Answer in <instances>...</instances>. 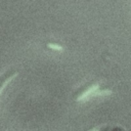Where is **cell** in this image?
Returning a JSON list of instances; mask_svg holds the SVG:
<instances>
[{
    "label": "cell",
    "instance_id": "cell-3",
    "mask_svg": "<svg viewBox=\"0 0 131 131\" xmlns=\"http://www.w3.org/2000/svg\"><path fill=\"white\" fill-rule=\"evenodd\" d=\"M47 47H48V48H51V49H53V50L62 51V47H61V46H59V45H57V44H52V43H49V44H47Z\"/></svg>",
    "mask_w": 131,
    "mask_h": 131
},
{
    "label": "cell",
    "instance_id": "cell-2",
    "mask_svg": "<svg viewBox=\"0 0 131 131\" xmlns=\"http://www.w3.org/2000/svg\"><path fill=\"white\" fill-rule=\"evenodd\" d=\"M16 76H17V73H14V74H12L11 76H9L7 79H5V80H4V81H3V82L0 84V94L2 93V91H3V89L6 87V85H7V84H8L10 81H12V80H13V79H14Z\"/></svg>",
    "mask_w": 131,
    "mask_h": 131
},
{
    "label": "cell",
    "instance_id": "cell-1",
    "mask_svg": "<svg viewBox=\"0 0 131 131\" xmlns=\"http://www.w3.org/2000/svg\"><path fill=\"white\" fill-rule=\"evenodd\" d=\"M98 88H99V85H98V84L92 85V86H91L90 88H88V89H87L85 92H83V93H82V94H81V95H80V96L77 98V100H82V99H84V98L88 97L90 94H92V93H93L95 90H97Z\"/></svg>",
    "mask_w": 131,
    "mask_h": 131
}]
</instances>
